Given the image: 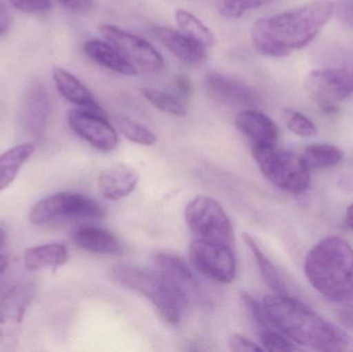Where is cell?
I'll use <instances>...</instances> for the list:
<instances>
[{"instance_id":"24","label":"cell","mask_w":353,"mask_h":352,"mask_svg":"<svg viewBox=\"0 0 353 352\" xmlns=\"http://www.w3.org/2000/svg\"><path fill=\"white\" fill-rule=\"evenodd\" d=\"M243 239L246 243L247 247L252 252L253 258L256 262L257 267L261 271L263 280L267 283L268 287L278 295H286L285 285L278 273L277 269L270 262L269 258L265 256L261 248L259 247L254 238L249 234H243Z\"/></svg>"},{"instance_id":"28","label":"cell","mask_w":353,"mask_h":352,"mask_svg":"<svg viewBox=\"0 0 353 352\" xmlns=\"http://www.w3.org/2000/svg\"><path fill=\"white\" fill-rule=\"evenodd\" d=\"M118 127L124 136L136 144L143 146H152L157 142V136L146 126L128 117L117 118Z\"/></svg>"},{"instance_id":"27","label":"cell","mask_w":353,"mask_h":352,"mask_svg":"<svg viewBox=\"0 0 353 352\" xmlns=\"http://www.w3.org/2000/svg\"><path fill=\"white\" fill-rule=\"evenodd\" d=\"M142 93L145 99L159 111L176 117L186 116V107L175 95L152 88H144Z\"/></svg>"},{"instance_id":"11","label":"cell","mask_w":353,"mask_h":352,"mask_svg":"<svg viewBox=\"0 0 353 352\" xmlns=\"http://www.w3.org/2000/svg\"><path fill=\"white\" fill-rule=\"evenodd\" d=\"M70 128L86 141L93 148L103 152H111L118 146V134L107 119L105 114L88 110H72L68 112Z\"/></svg>"},{"instance_id":"35","label":"cell","mask_w":353,"mask_h":352,"mask_svg":"<svg viewBox=\"0 0 353 352\" xmlns=\"http://www.w3.org/2000/svg\"><path fill=\"white\" fill-rule=\"evenodd\" d=\"M174 86H175V90L178 92V94L181 97H184V99L190 96L191 93H192L191 92V90H192L191 82L184 74H178L175 76Z\"/></svg>"},{"instance_id":"1","label":"cell","mask_w":353,"mask_h":352,"mask_svg":"<svg viewBox=\"0 0 353 352\" xmlns=\"http://www.w3.org/2000/svg\"><path fill=\"white\" fill-rule=\"evenodd\" d=\"M334 10L333 2L316 0L257 20L251 30L253 45L263 55L284 57L311 43L330 20Z\"/></svg>"},{"instance_id":"34","label":"cell","mask_w":353,"mask_h":352,"mask_svg":"<svg viewBox=\"0 0 353 352\" xmlns=\"http://www.w3.org/2000/svg\"><path fill=\"white\" fill-rule=\"evenodd\" d=\"M228 346L232 351L234 352H256L261 351L263 349L259 345L248 340L241 335H232L228 339Z\"/></svg>"},{"instance_id":"26","label":"cell","mask_w":353,"mask_h":352,"mask_svg":"<svg viewBox=\"0 0 353 352\" xmlns=\"http://www.w3.org/2000/svg\"><path fill=\"white\" fill-rule=\"evenodd\" d=\"M176 24L180 27L181 32L184 33L189 39L196 41L205 49L213 47L215 45V37L213 32L199 20L194 14L188 10H180L176 12Z\"/></svg>"},{"instance_id":"5","label":"cell","mask_w":353,"mask_h":352,"mask_svg":"<svg viewBox=\"0 0 353 352\" xmlns=\"http://www.w3.org/2000/svg\"><path fill=\"white\" fill-rule=\"evenodd\" d=\"M261 173L272 184L292 194H301L310 185V169L301 155L273 148L252 149Z\"/></svg>"},{"instance_id":"20","label":"cell","mask_w":353,"mask_h":352,"mask_svg":"<svg viewBox=\"0 0 353 352\" xmlns=\"http://www.w3.org/2000/svg\"><path fill=\"white\" fill-rule=\"evenodd\" d=\"M53 80L60 94L81 109L105 114L103 107L97 103L92 92L74 74L61 68L53 70Z\"/></svg>"},{"instance_id":"17","label":"cell","mask_w":353,"mask_h":352,"mask_svg":"<svg viewBox=\"0 0 353 352\" xmlns=\"http://www.w3.org/2000/svg\"><path fill=\"white\" fill-rule=\"evenodd\" d=\"M140 176L137 169L130 165H115L101 174L99 190L103 198L118 200L130 196L138 185Z\"/></svg>"},{"instance_id":"37","label":"cell","mask_w":353,"mask_h":352,"mask_svg":"<svg viewBox=\"0 0 353 352\" xmlns=\"http://www.w3.org/2000/svg\"><path fill=\"white\" fill-rule=\"evenodd\" d=\"M340 19L343 21L345 24L353 27V0L352 1L342 2L339 6Z\"/></svg>"},{"instance_id":"21","label":"cell","mask_w":353,"mask_h":352,"mask_svg":"<svg viewBox=\"0 0 353 352\" xmlns=\"http://www.w3.org/2000/svg\"><path fill=\"white\" fill-rule=\"evenodd\" d=\"M85 55L95 63L124 76H136L138 70L113 45L99 39H90L83 45Z\"/></svg>"},{"instance_id":"40","label":"cell","mask_w":353,"mask_h":352,"mask_svg":"<svg viewBox=\"0 0 353 352\" xmlns=\"http://www.w3.org/2000/svg\"><path fill=\"white\" fill-rule=\"evenodd\" d=\"M346 223L353 231V204L350 205L346 211Z\"/></svg>"},{"instance_id":"22","label":"cell","mask_w":353,"mask_h":352,"mask_svg":"<svg viewBox=\"0 0 353 352\" xmlns=\"http://www.w3.org/2000/svg\"><path fill=\"white\" fill-rule=\"evenodd\" d=\"M68 253L62 244L50 243L28 248L24 252V266L28 270L56 269L68 262Z\"/></svg>"},{"instance_id":"12","label":"cell","mask_w":353,"mask_h":352,"mask_svg":"<svg viewBox=\"0 0 353 352\" xmlns=\"http://www.w3.org/2000/svg\"><path fill=\"white\" fill-rule=\"evenodd\" d=\"M33 298V285L21 283L10 287L0 299V341L8 343L18 336L25 313Z\"/></svg>"},{"instance_id":"4","label":"cell","mask_w":353,"mask_h":352,"mask_svg":"<svg viewBox=\"0 0 353 352\" xmlns=\"http://www.w3.org/2000/svg\"><path fill=\"white\" fill-rule=\"evenodd\" d=\"M112 277L118 284L128 287L150 300L159 315L168 324L176 326L191 302L157 270L149 271L130 265H118L112 269Z\"/></svg>"},{"instance_id":"23","label":"cell","mask_w":353,"mask_h":352,"mask_svg":"<svg viewBox=\"0 0 353 352\" xmlns=\"http://www.w3.org/2000/svg\"><path fill=\"white\" fill-rule=\"evenodd\" d=\"M34 147L30 143L19 145L0 154V192L10 185L26 161L32 156Z\"/></svg>"},{"instance_id":"13","label":"cell","mask_w":353,"mask_h":352,"mask_svg":"<svg viewBox=\"0 0 353 352\" xmlns=\"http://www.w3.org/2000/svg\"><path fill=\"white\" fill-rule=\"evenodd\" d=\"M208 95L217 103L230 107H251L259 103L256 92L242 81L218 72L205 76Z\"/></svg>"},{"instance_id":"10","label":"cell","mask_w":353,"mask_h":352,"mask_svg":"<svg viewBox=\"0 0 353 352\" xmlns=\"http://www.w3.org/2000/svg\"><path fill=\"white\" fill-rule=\"evenodd\" d=\"M307 89L325 107H332L353 94V72L345 68H321L309 74Z\"/></svg>"},{"instance_id":"16","label":"cell","mask_w":353,"mask_h":352,"mask_svg":"<svg viewBox=\"0 0 353 352\" xmlns=\"http://www.w3.org/2000/svg\"><path fill=\"white\" fill-rule=\"evenodd\" d=\"M153 37L161 41L175 57L189 65L203 63L207 58L208 49L197 43L181 31L165 26L153 27Z\"/></svg>"},{"instance_id":"14","label":"cell","mask_w":353,"mask_h":352,"mask_svg":"<svg viewBox=\"0 0 353 352\" xmlns=\"http://www.w3.org/2000/svg\"><path fill=\"white\" fill-rule=\"evenodd\" d=\"M49 114V97L39 83L31 84L23 96L20 121L25 134L37 141L47 124Z\"/></svg>"},{"instance_id":"31","label":"cell","mask_w":353,"mask_h":352,"mask_svg":"<svg viewBox=\"0 0 353 352\" xmlns=\"http://www.w3.org/2000/svg\"><path fill=\"white\" fill-rule=\"evenodd\" d=\"M261 345L263 349L268 351H299V347L296 346L292 341L286 338L281 333L277 330H273L272 327L261 329Z\"/></svg>"},{"instance_id":"36","label":"cell","mask_w":353,"mask_h":352,"mask_svg":"<svg viewBox=\"0 0 353 352\" xmlns=\"http://www.w3.org/2000/svg\"><path fill=\"white\" fill-rule=\"evenodd\" d=\"M63 6L74 12H87L91 10L93 0H59Z\"/></svg>"},{"instance_id":"42","label":"cell","mask_w":353,"mask_h":352,"mask_svg":"<svg viewBox=\"0 0 353 352\" xmlns=\"http://www.w3.org/2000/svg\"><path fill=\"white\" fill-rule=\"evenodd\" d=\"M4 240H6V233H4L3 229L0 227V246L3 244Z\"/></svg>"},{"instance_id":"2","label":"cell","mask_w":353,"mask_h":352,"mask_svg":"<svg viewBox=\"0 0 353 352\" xmlns=\"http://www.w3.org/2000/svg\"><path fill=\"white\" fill-rule=\"evenodd\" d=\"M263 312L272 328L294 344L323 351H353V339L309 306L286 295L268 296Z\"/></svg>"},{"instance_id":"9","label":"cell","mask_w":353,"mask_h":352,"mask_svg":"<svg viewBox=\"0 0 353 352\" xmlns=\"http://www.w3.org/2000/svg\"><path fill=\"white\" fill-rule=\"evenodd\" d=\"M99 31L137 70L140 68L149 74H159L165 70L163 56L146 39L113 24H101Z\"/></svg>"},{"instance_id":"29","label":"cell","mask_w":353,"mask_h":352,"mask_svg":"<svg viewBox=\"0 0 353 352\" xmlns=\"http://www.w3.org/2000/svg\"><path fill=\"white\" fill-rule=\"evenodd\" d=\"M272 0H215L216 8L221 16L236 19L244 16L249 10L261 8Z\"/></svg>"},{"instance_id":"6","label":"cell","mask_w":353,"mask_h":352,"mask_svg":"<svg viewBox=\"0 0 353 352\" xmlns=\"http://www.w3.org/2000/svg\"><path fill=\"white\" fill-rule=\"evenodd\" d=\"M99 203L84 194L58 192L39 200L31 209L29 219L34 225H51L66 220H85L103 217Z\"/></svg>"},{"instance_id":"19","label":"cell","mask_w":353,"mask_h":352,"mask_svg":"<svg viewBox=\"0 0 353 352\" xmlns=\"http://www.w3.org/2000/svg\"><path fill=\"white\" fill-rule=\"evenodd\" d=\"M77 247L86 252L103 256H119L123 252V244L107 229L97 227H82L72 236Z\"/></svg>"},{"instance_id":"15","label":"cell","mask_w":353,"mask_h":352,"mask_svg":"<svg viewBox=\"0 0 353 352\" xmlns=\"http://www.w3.org/2000/svg\"><path fill=\"white\" fill-rule=\"evenodd\" d=\"M236 126L252 149L273 148L277 146L278 128L271 118L254 110H244L236 118Z\"/></svg>"},{"instance_id":"8","label":"cell","mask_w":353,"mask_h":352,"mask_svg":"<svg viewBox=\"0 0 353 352\" xmlns=\"http://www.w3.org/2000/svg\"><path fill=\"white\" fill-rule=\"evenodd\" d=\"M191 264L201 274L219 283H230L236 274L232 246L197 238L189 247Z\"/></svg>"},{"instance_id":"25","label":"cell","mask_w":353,"mask_h":352,"mask_svg":"<svg viewBox=\"0 0 353 352\" xmlns=\"http://www.w3.org/2000/svg\"><path fill=\"white\" fill-rule=\"evenodd\" d=\"M343 152L329 144H314L307 147L301 155L309 169H323L335 167L343 161Z\"/></svg>"},{"instance_id":"39","label":"cell","mask_w":353,"mask_h":352,"mask_svg":"<svg viewBox=\"0 0 353 352\" xmlns=\"http://www.w3.org/2000/svg\"><path fill=\"white\" fill-rule=\"evenodd\" d=\"M347 304H350V305L346 306L343 310H341L339 318L344 326L348 327V328L353 330V300L348 302Z\"/></svg>"},{"instance_id":"41","label":"cell","mask_w":353,"mask_h":352,"mask_svg":"<svg viewBox=\"0 0 353 352\" xmlns=\"http://www.w3.org/2000/svg\"><path fill=\"white\" fill-rule=\"evenodd\" d=\"M8 267V258L6 256H0V276Z\"/></svg>"},{"instance_id":"30","label":"cell","mask_w":353,"mask_h":352,"mask_svg":"<svg viewBox=\"0 0 353 352\" xmlns=\"http://www.w3.org/2000/svg\"><path fill=\"white\" fill-rule=\"evenodd\" d=\"M283 119L290 132L302 138H312L317 134L315 124L306 116L294 110L288 109L284 111Z\"/></svg>"},{"instance_id":"32","label":"cell","mask_w":353,"mask_h":352,"mask_svg":"<svg viewBox=\"0 0 353 352\" xmlns=\"http://www.w3.org/2000/svg\"><path fill=\"white\" fill-rule=\"evenodd\" d=\"M243 303H244L245 307L248 310L250 315L252 316L254 322H256L257 326L261 327V329L267 328V327H271L268 322L267 318H265V312H263V306L259 304L252 296L249 295L247 293H242Z\"/></svg>"},{"instance_id":"3","label":"cell","mask_w":353,"mask_h":352,"mask_svg":"<svg viewBox=\"0 0 353 352\" xmlns=\"http://www.w3.org/2000/svg\"><path fill=\"white\" fill-rule=\"evenodd\" d=\"M305 274L321 296L335 303L353 300V249L336 236L325 238L309 252Z\"/></svg>"},{"instance_id":"38","label":"cell","mask_w":353,"mask_h":352,"mask_svg":"<svg viewBox=\"0 0 353 352\" xmlns=\"http://www.w3.org/2000/svg\"><path fill=\"white\" fill-rule=\"evenodd\" d=\"M10 24V12L6 8V3L0 0V35L8 30Z\"/></svg>"},{"instance_id":"7","label":"cell","mask_w":353,"mask_h":352,"mask_svg":"<svg viewBox=\"0 0 353 352\" xmlns=\"http://www.w3.org/2000/svg\"><path fill=\"white\" fill-rule=\"evenodd\" d=\"M185 220L191 231L201 239L232 247V221L223 207L214 198L199 196L191 200L185 209Z\"/></svg>"},{"instance_id":"33","label":"cell","mask_w":353,"mask_h":352,"mask_svg":"<svg viewBox=\"0 0 353 352\" xmlns=\"http://www.w3.org/2000/svg\"><path fill=\"white\" fill-rule=\"evenodd\" d=\"M17 10L26 14H39L51 8V0H8Z\"/></svg>"},{"instance_id":"18","label":"cell","mask_w":353,"mask_h":352,"mask_svg":"<svg viewBox=\"0 0 353 352\" xmlns=\"http://www.w3.org/2000/svg\"><path fill=\"white\" fill-rule=\"evenodd\" d=\"M154 262L157 272L191 302L199 289V283L183 258L175 254L159 253L155 256Z\"/></svg>"}]
</instances>
